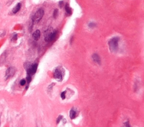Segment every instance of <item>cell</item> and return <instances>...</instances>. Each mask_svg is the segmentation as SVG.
Wrapping results in <instances>:
<instances>
[{
  "label": "cell",
  "mask_w": 144,
  "mask_h": 127,
  "mask_svg": "<svg viewBox=\"0 0 144 127\" xmlns=\"http://www.w3.org/2000/svg\"><path fill=\"white\" fill-rule=\"evenodd\" d=\"M57 34V30H54L52 27H49L44 32L45 41L46 42H51L55 39Z\"/></svg>",
  "instance_id": "1"
},
{
  "label": "cell",
  "mask_w": 144,
  "mask_h": 127,
  "mask_svg": "<svg viewBox=\"0 0 144 127\" xmlns=\"http://www.w3.org/2000/svg\"><path fill=\"white\" fill-rule=\"evenodd\" d=\"M119 41V38L118 37H114L109 41L108 44L111 52L116 53L118 51Z\"/></svg>",
  "instance_id": "2"
},
{
  "label": "cell",
  "mask_w": 144,
  "mask_h": 127,
  "mask_svg": "<svg viewBox=\"0 0 144 127\" xmlns=\"http://www.w3.org/2000/svg\"><path fill=\"white\" fill-rule=\"evenodd\" d=\"M44 10L42 9H39L38 10L36 11L34 15L33 16L32 18V21L33 23H38L40 22L41 20L43 18L44 15Z\"/></svg>",
  "instance_id": "3"
},
{
  "label": "cell",
  "mask_w": 144,
  "mask_h": 127,
  "mask_svg": "<svg viewBox=\"0 0 144 127\" xmlns=\"http://www.w3.org/2000/svg\"><path fill=\"white\" fill-rule=\"evenodd\" d=\"M15 72H16V69L13 67H10L7 69L6 71V75H5V78L9 79L11 77L15 75Z\"/></svg>",
  "instance_id": "4"
},
{
  "label": "cell",
  "mask_w": 144,
  "mask_h": 127,
  "mask_svg": "<svg viewBox=\"0 0 144 127\" xmlns=\"http://www.w3.org/2000/svg\"><path fill=\"white\" fill-rule=\"evenodd\" d=\"M62 71L60 70L59 68H56L55 69L54 72V77L55 79H56V80L59 81H61L62 79Z\"/></svg>",
  "instance_id": "5"
},
{
  "label": "cell",
  "mask_w": 144,
  "mask_h": 127,
  "mask_svg": "<svg viewBox=\"0 0 144 127\" xmlns=\"http://www.w3.org/2000/svg\"><path fill=\"white\" fill-rule=\"evenodd\" d=\"M78 114V112L77 110L74 108H73L70 110V112H69V117L71 119H74L76 118Z\"/></svg>",
  "instance_id": "6"
},
{
  "label": "cell",
  "mask_w": 144,
  "mask_h": 127,
  "mask_svg": "<svg viewBox=\"0 0 144 127\" xmlns=\"http://www.w3.org/2000/svg\"><path fill=\"white\" fill-rule=\"evenodd\" d=\"M92 59L93 61L95 62V63H98V64H101V59H100V57L99 55H98V54L96 53H94L92 56Z\"/></svg>",
  "instance_id": "7"
},
{
  "label": "cell",
  "mask_w": 144,
  "mask_h": 127,
  "mask_svg": "<svg viewBox=\"0 0 144 127\" xmlns=\"http://www.w3.org/2000/svg\"><path fill=\"white\" fill-rule=\"evenodd\" d=\"M41 36V32L40 30H37L33 32L32 37L34 41H38Z\"/></svg>",
  "instance_id": "8"
},
{
  "label": "cell",
  "mask_w": 144,
  "mask_h": 127,
  "mask_svg": "<svg viewBox=\"0 0 144 127\" xmlns=\"http://www.w3.org/2000/svg\"><path fill=\"white\" fill-rule=\"evenodd\" d=\"M21 7V4H20V3H18V4H16V5L12 9V13L14 14H16L17 12L19 11Z\"/></svg>",
  "instance_id": "9"
},
{
  "label": "cell",
  "mask_w": 144,
  "mask_h": 127,
  "mask_svg": "<svg viewBox=\"0 0 144 127\" xmlns=\"http://www.w3.org/2000/svg\"><path fill=\"white\" fill-rule=\"evenodd\" d=\"M65 11H66L67 14L68 15H70L72 14V10L71 9H70V7H69V6L68 4H66L65 5Z\"/></svg>",
  "instance_id": "10"
},
{
  "label": "cell",
  "mask_w": 144,
  "mask_h": 127,
  "mask_svg": "<svg viewBox=\"0 0 144 127\" xmlns=\"http://www.w3.org/2000/svg\"><path fill=\"white\" fill-rule=\"evenodd\" d=\"M26 82H27V85H28V86H29V83L31 82V81H32V76L29 75H27L26 77Z\"/></svg>",
  "instance_id": "11"
},
{
  "label": "cell",
  "mask_w": 144,
  "mask_h": 127,
  "mask_svg": "<svg viewBox=\"0 0 144 127\" xmlns=\"http://www.w3.org/2000/svg\"><path fill=\"white\" fill-rule=\"evenodd\" d=\"M58 14H59V11L57 9H55V10H54V13H53V17L55 18H57V15H58Z\"/></svg>",
  "instance_id": "12"
},
{
  "label": "cell",
  "mask_w": 144,
  "mask_h": 127,
  "mask_svg": "<svg viewBox=\"0 0 144 127\" xmlns=\"http://www.w3.org/2000/svg\"><path fill=\"white\" fill-rule=\"evenodd\" d=\"M17 39H18V35H17L16 34H14L12 36L11 41H16Z\"/></svg>",
  "instance_id": "13"
},
{
  "label": "cell",
  "mask_w": 144,
  "mask_h": 127,
  "mask_svg": "<svg viewBox=\"0 0 144 127\" xmlns=\"http://www.w3.org/2000/svg\"><path fill=\"white\" fill-rule=\"evenodd\" d=\"M65 94H66V91H64V92H62V94H61V97H62V100H64V99H65V97H66Z\"/></svg>",
  "instance_id": "14"
},
{
  "label": "cell",
  "mask_w": 144,
  "mask_h": 127,
  "mask_svg": "<svg viewBox=\"0 0 144 127\" xmlns=\"http://www.w3.org/2000/svg\"><path fill=\"white\" fill-rule=\"evenodd\" d=\"M26 81L25 80H24V79H23V80H21V81H20V84L21 86H24L26 84Z\"/></svg>",
  "instance_id": "15"
},
{
  "label": "cell",
  "mask_w": 144,
  "mask_h": 127,
  "mask_svg": "<svg viewBox=\"0 0 144 127\" xmlns=\"http://www.w3.org/2000/svg\"><path fill=\"white\" fill-rule=\"evenodd\" d=\"M88 26H89V27H91V28H92V27H95V26H96V24H95L94 23H90V24H89Z\"/></svg>",
  "instance_id": "16"
},
{
  "label": "cell",
  "mask_w": 144,
  "mask_h": 127,
  "mask_svg": "<svg viewBox=\"0 0 144 127\" xmlns=\"http://www.w3.org/2000/svg\"><path fill=\"white\" fill-rule=\"evenodd\" d=\"M62 115H60L59 117H58V118L57 119V124H59V123H60V122L61 121V120H62Z\"/></svg>",
  "instance_id": "17"
},
{
  "label": "cell",
  "mask_w": 144,
  "mask_h": 127,
  "mask_svg": "<svg viewBox=\"0 0 144 127\" xmlns=\"http://www.w3.org/2000/svg\"><path fill=\"white\" fill-rule=\"evenodd\" d=\"M63 5H64V2L62 1H60V2H59V6H60V7H61V8H62V7Z\"/></svg>",
  "instance_id": "18"
},
{
  "label": "cell",
  "mask_w": 144,
  "mask_h": 127,
  "mask_svg": "<svg viewBox=\"0 0 144 127\" xmlns=\"http://www.w3.org/2000/svg\"><path fill=\"white\" fill-rule=\"evenodd\" d=\"M124 124H125V126H126V127H130V125H129V122H126V123H124Z\"/></svg>",
  "instance_id": "19"
},
{
  "label": "cell",
  "mask_w": 144,
  "mask_h": 127,
  "mask_svg": "<svg viewBox=\"0 0 144 127\" xmlns=\"http://www.w3.org/2000/svg\"></svg>",
  "instance_id": "20"
}]
</instances>
